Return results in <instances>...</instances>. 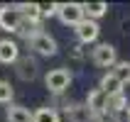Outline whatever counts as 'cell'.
I'll return each mask as SVG.
<instances>
[{"instance_id":"14","label":"cell","mask_w":130,"mask_h":122,"mask_svg":"<svg viewBox=\"0 0 130 122\" xmlns=\"http://www.w3.org/2000/svg\"><path fill=\"white\" fill-rule=\"evenodd\" d=\"M128 108V100H125V93H116V95H106V110L120 115L123 110Z\"/></svg>"},{"instance_id":"19","label":"cell","mask_w":130,"mask_h":122,"mask_svg":"<svg viewBox=\"0 0 130 122\" xmlns=\"http://www.w3.org/2000/svg\"><path fill=\"white\" fill-rule=\"evenodd\" d=\"M42 10V17H52V15H57V3L54 5H39Z\"/></svg>"},{"instance_id":"6","label":"cell","mask_w":130,"mask_h":122,"mask_svg":"<svg viewBox=\"0 0 130 122\" xmlns=\"http://www.w3.org/2000/svg\"><path fill=\"white\" fill-rule=\"evenodd\" d=\"M76 39H79V44H93L96 39H98V34H101V27H98V22H93V20H84L76 25Z\"/></svg>"},{"instance_id":"2","label":"cell","mask_w":130,"mask_h":122,"mask_svg":"<svg viewBox=\"0 0 130 122\" xmlns=\"http://www.w3.org/2000/svg\"><path fill=\"white\" fill-rule=\"evenodd\" d=\"M91 61H93L98 68H113L118 64V49L113 44L103 42V44H96L91 49Z\"/></svg>"},{"instance_id":"18","label":"cell","mask_w":130,"mask_h":122,"mask_svg":"<svg viewBox=\"0 0 130 122\" xmlns=\"http://www.w3.org/2000/svg\"><path fill=\"white\" fill-rule=\"evenodd\" d=\"M93 122H120V115H116V112H110V110H101L98 115L91 117Z\"/></svg>"},{"instance_id":"5","label":"cell","mask_w":130,"mask_h":122,"mask_svg":"<svg viewBox=\"0 0 130 122\" xmlns=\"http://www.w3.org/2000/svg\"><path fill=\"white\" fill-rule=\"evenodd\" d=\"M57 17L61 20V25H71V27H76V25L84 20L81 3H59V5H57Z\"/></svg>"},{"instance_id":"4","label":"cell","mask_w":130,"mask_h":122,"mask_svg":"<svg viewBox=\"0 0 130 122\" xmlns=\"http://www.w3.org/2000/svg\"><path fill=\"white\" fill-rule=\"evenodd\" d=\"M20 27H22V15H20V10H17L15 5H3V7H0V29L17 34Z\"/></svg>"},{"instance_id":"13","label":"cell","mask_w":130,"mask_h":122,"mask_svg":"<svg viewBox=\"0 0 130 122\" xmlns=\"http://www.w3.org/2000/svg\"><path fill=\"white\" fill-rule=\"evenodd\" d=\"M32 122H61V115L47 105V108H37L32 112Z\"/></svg>"},{"instance_id":"20","label":"cell","mask_w":130,"mask_h":122,"mask_svg":"<svg viewBox=\"0 0 130 122\" xmlns=\"http://www.w3.org/2000/svg\"><path fill=\"white\" fill-rule=\"evenodd\" d=\"M128 122H130V108H128Z\"/></svg>"},{"instance_id":"15","label":"cell","mask_w":130,"mask_h":122,"mask_svg":"<svg viewBox=\"0 0 130 122\" xmlns=\"http://www.w3.org/2000/svg\"><path fill=\"white\" fill-rule=\"evenodd\" d=\"M66 117L71 122H88L91 120L86 105H66Z\"/></svg>"},{"instance_id":"7","label":"cell","mask_w":130,"mask_h":122,"mask_svg":"<svg viewBox=\"0 0 130 122\" xmlns=\"http://www.w3.org/2000/svg\"><path fill=\"white\" fill-rule=\"evenodd\" d=\"M15 66H17L15 71H17V78L20 81H35L37 78V68L39 66H37V61L32 56H20L15 61Z\"/></svg>"},{"instance_id":"16","label":"cell","mask_w":130,"mask_h":122,"mask_svg":"<svg viewBox=\"0 0 130 122\" xmlns=\"http://www.w3.org/2000/svg\"><path fill=\"white\" fill-rule=\"evenodd\" d=\"M110 73H113L123 86H125V83H130V61H118V64L110 68Z\"/></svg>"},{"instance_id":"10","label":"cell","mask_w":130,"mask_h":122,"mask_svg":"<svg viewBox=\"0 0 130 122\" xmlns=\"http://www.w3.org/2000/svg\"><path fill=\"white\" fill-rule=\"evenodd\" d=\"M81 10H84V17L86 20H98L108 12V3H81Z\"/></svg>"},{"instance_id":"3","label":"cell","mask_w":130,"mask_h":122,"mask_svg":"<svg viewBox=\"0 0 130 122\" xmlns=\"http://www.w3.org/2000/svg\"><path fill=\"white\" fill-rule=\"evenodd\" d=\"M44 86H47L49 93H57V95L69 90V86H71V71L69 68H52V71H47Z\"/></svg>"},{"instance_id":"9","label":"cell","mask_w":130,"mask_h":122,"mask_svg":"<svg viewBox=\"0 0 130 122\" xmlns=\"http://www.w3.org/2000/svg\"><path fill=\"white\" fill-rule=\"evenodd\" d=\"M20 59V46L15 39H0V64H15Z\"/></svg>"},{"instance_id":"17","label":"cell","mask_w":130,"mask_h":122,"mask_svg":"<svg viewBox=\"0 0 130 122\" xmlns=\"http://www.w3.org/2000/svg\"><path fill=\"white\" fill-rule=\"evenodd\" d=\"M15 98V90L10 86V81H3L0 78V105H10Z\"/></svg>"},{"instance_id":"11","label":"cell","mask_w":130,"mask_h":122,"mask_svg":"<svg viewBox=\"0 0 130 122\" xmlns=\"http://www.w3.org/2000/svg\"><path fill=\"white\" fill-rule=\"evenodd\" d=\"M98 90H103L106 95H116V93H123V83H120V81L108 71V73L101 78V83H98Z\"/></svg>"},{"instance_id":"12","label":"cell","mask_w":130,"mask_h":122,"mask_svg":"<svg viewBox=\"0 0 130 122\" xmlns=\"http://www.w3.org/2000/svg\"><path fill=\"white\" fill-rule=\"evenodd\" d=\"M7 122H32V112L25 105H12L7 108Z\"/></svg>"},{"instance_id":"8","label":"cell","mask_w":130,"mask_h":122,"mask_svg":"<svg viewBox=\"0 0 130 122\" xmlns=\"http://www.w3.org/2000/svg\"><path fill=\"white\" fill-rule=\"evenodd\" d=\"M86 110H88V115L93 117V115H98L101 110H106V93L103 90H98V88H93V90H88V95H86Z\"/></svg>"},{"instance_id":"1","label":"cell","mask_w":130,"mask_h":122,"mask_svg":"<svg viewBox=\"0 0 130 122\" xmlns=\"http://www.w3.org/2000/svg\"><path fill=\"white\" fill-rule=\"evenodd\" d=\"M27 42H29V49L35 51V54H39V56H57V51H59L57 39H54L49 32H42V29L35 32Z\"/></svg>"}]
</instances>
